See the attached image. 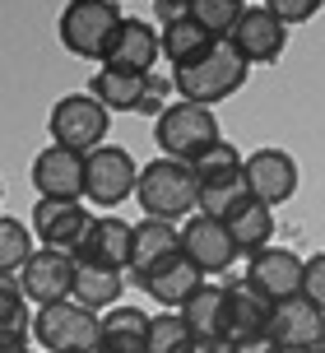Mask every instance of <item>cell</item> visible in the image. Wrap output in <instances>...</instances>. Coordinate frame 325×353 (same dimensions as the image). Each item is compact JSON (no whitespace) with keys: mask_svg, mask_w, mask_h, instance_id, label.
Instances as JSON below:
<instances>
[{"mask_svg":"<svg viewBox=\"0 0 325 353\" xmlns=\"http://www.w3.org/2000/svg\"><path fill=\"white\" fill-rule=\"evenodd\" d=\"M126 293V274L121 270H103V265H79V279H74V302L93 307L98 316L112 312Z\"/></svg>","mask_w":325,"mask_h":353,"instance_id":"cell-26","label":"cell"},{"mask_svg":"<svg viewBox=\"0 0 325 353\" xmlns=\"http://www.w3.org/2000/svg\"><path fill=\"white\" fill-rule=\"evenodd\" d=\"M98 353H107V349H98Z\"/></svg>","mask_w":325,"mask_h":353,"instance_id":"cell-39","label":"cell"},{"mask_svg":"<svg viewBox=\"0 0 325 353\" xmlns=\"http://www.w3.org/2000/svg\"><path fill=\"white\" fill-rule=\"evenodd\" d=\"M130 242H135V223L116 219V214H103V219H93V228L79 242L74 261L103 265V270H130Z\"/></svg>","mask_w":325,"mask_h":353,"instance_id":"cell-17","label":"cell"},{"mask_svg":"<svg viewBox=\"0 0 325 353\" xmlns=\"http://www.w3.org/2000/svg\"><path fill=\"white\" fill-rule=\"evenodd\" d=\"M302 298L307 302H316L325 312V251H316L307 261V279H302Z\"/></svg>","mask_w":325,"mask_h":353,"instance_id":"cell-34","label":"cell"},{"mask_svg":"<svg viewBox=\"0 0 325 353\" xmlns=\"http://www.w3.org/2000/svg\"><path fill=\"white\" fill-rule=\"evenodd\" d=\"M74 279H79L74 251H52V247H37L33 261L19 270V288L37 307H56V302L74 298Z\"/></svg>","mask_w":325,"mask_h":353,"instance_id":"cell-8","label":"cell"},{"mask_svg":"<svg viewBox=\"0 0 325 353\" xmlns=\"http://www.w3.org/2000/svg\"><path fill=\"white\" fill-rule=\"evenodd\" d=\"M186 10H191V14H196L218 42H228L233 28L242 23V14H247V0H191Z\"/></svg>","mask_w":325,"mask_h":353,"instance_id":"cell-31","label":"cell"},{"mask_svg":"<svg viewBox=\"0 0 325 353\" xmlns=\"http://www.w3.org/2000/svg\"><path fill=\"white\" fill-rule=\"evenodd\" d=\"M33 223H19L14 214L0 219V279H19V270L33 261Z\"/></svg>","mask_w":325,"mask_h":353,"instance_id":"cell-27","label":"cell"},{"mask_svg":"<svg viewBox=\"0 0 325 353\" xmlns=\"http://www.w3.org/2000/svg\"><path fill=\"white\" fill-rule=\"evenodd\" d=\"M135 288H145V293L158 302L162 312H181V307H186V302L205 288V270H200L186 251H172V256H167V261H158L149 274H140V279H135Z\"/></svg>","mask_w":325,"mask_h":353,"instance_id":"cell-13","label":"cell"},{"mask_svg":"<svg viewBox=\"0 0 325 353\" xmlns=\"http://www.w3.org/2000/svg\"><path fill=\"white\" fill-rule=\"evenodd\" d=\"M172 251H181V228H172L167 219H140L130 242V283L149 274L158 261H167Z\"/></svg>","mask_w":325,"mask_h":353,"instance_id":"cell-22","label":"cell"},{"mask_svg":"<svg viewBox=\"0 0 325 353\" xmlns=\"http://www.w3.org/2000/svg\"><path fill=\"white\" fill-rule=\"evenodd\" d=\"M270 339L284 353H325V312L307 298H293L274 307Z\"/></svg>","mask_w":325,"mask_h":353,"instance_id":"cell-14","label":"cell"},{"mask_svg":"<svg viewBox=\"0 0 325 353\" xmlns=\"http://www.w3.org/2000/svg\"><path fill=\"white\" fill-rule=\"evenodd\" d=\"M33 232H37V242L42 247H52V251H79V242L89 237L93 228V214L84 200H42L37 195V205H33Z\"/></svg>","mask_w":325,"mask_h":353,"instance_id":"cell-12","label":"cell"},{"mask_svg":"<svg viewBox=\"0 0 325 353\" xmlns=\"http://www.w3.org/2000/svg\"><path fill=\"white\" fill-rule=\"evenodd\" d=\"M214 140H223V135H218V121H214V107H200V103L177 98V103H167V107L154 112V144H158L162 159L191 163Z\"/></svg>","mask_w":325,"mask_h":353,"instance_id":"cell-4","label":"cell"},{"mask_svg":"<svg viewBox=\"0 0 325 353\" xmlns=\"http://www.w3.org/2000/svg\"><path fill=\"white\" fill-rule=\"evenodd\" d=\"M47 125H52V144H65L74 154H93L107 140L112 112L93 93H65V98H56Z\"/></svg>","mask_w":325,"mask_h":353,"instance_id":"cell-6","label":"cell"},{"mask_svg":"<svg viewBox=\"0 0 325 353\" xmlns=\"http://www.w3.org/2000/svg\"><path fill=\"white\" fill-rule=\"evenodd\" d=\"M33 339L42 344V353H98L103 316L74 298L56 302V307H37Z\"/></svg>","mask_w":325,"mask_h":353,"instance_id":"cell-5","label":"cell"},{"mask_svg":"<svg viewBox=\"0 0 325 353\" xmlns=\"http://www.w3.org/2000/svg\"><path fill=\"white\" fill-rule=\"evenodd\" d=\"M135 200L145 219H167L177 223L191 210H200V181L191 172V163L181 159H154L149 168H140V186H135Z\"/></svg>","mask_w":325,"mask_h":353,"instance_id":"cell-2","label":"cell"},{"mask_svg":"<svg viewBox=\"0 0 325 353\" xmlns=\"http://www.w3.org/2000/svg\"><path fill=\"white\" fill-rule=\"evenodd\" d=\"M200 349L181 312H158L149 321V353H191Z\"/></svg>","mask_w":325,"mask_h":353,"instance_id":"cell-30","label":"cell"},{"mask_svg":"<svg viewBox=\"0 0 325 353\" xmlns=\"http://www.w3.org/2000/svg\"><path fill=\"white\" fill-rule=\"evenodd\" d=\"M274 307L260 293H251L247 283H233L228 288V344H242V339H265L270 335Z\"/></svg>","mask_w":325,"mask_h":353,"instance_id":"cell-23","label":"cell"},{"mask_svg":"<svg viewBox=\"0 0 325 353\" xmlns=\"http://www.w3.org/2000/svg\"><path fill=\"white\" fill-rule=\"evenodd\" d=\"M158 79L154 74H130V70H112V65H103V70L93 74V98L107 107V112H140V107H149V98L158 93Z\"/></svg>","mask_w":325,"mask_h":353,"instance_id":"cell-19","label":"cell"},{"mask_svg":"<svg viewBox=\"0 0 325 353\" xmlns=\"http://www.w3.org/2000/svg\"><path fill=\"white\" fill-rule=\"evenodd\" d=\"M0 353H28V325L23 330H0Z\"/></svg>","mask_w":325,"mask_h":353,"instance_id":"cell-36","label":"cell"},{"mask_svg":"<svg viewBox=\"0 0 325 353\" xmlns=\"http://www.w3.org/2000/svg\"><path fill=\"white\" fill-rule=\"evenodd\" d=\"M228 47H233L247 65H274V61L284 56V47H289V23L274 14V10H265V5H247V14H242V23L233 28Z\"/></svg>","mask_w":325,"mask_h":353,"instance_id":"cell-10","label":"cell"},{"mask_svg":"<svg viewBox=\"0 0 325 353\" xmlns=\"http://www.w3.org/2000/svg\"><path fill=\"white\" fill-rule=\"evenodd\" d=\"M209 353H284V349L265 335V339H242V344H218V349H209Z\"/></svg>","mask_w":325,"mask_h":353,"instance_id":"cell-35","label":"cell"},{"mask_svg":"<svg viewBox=\"0 0 325 353\" xmlns=\"http://www.w3.org/2000/svg\"><path fill=\"white\" fill-rule=\"evenodd\" d=\"M154 5H158V10H172V14H177V10H186L191 0H154Z\"/></svg>","mask_w":325,"mask_h":353,"instance_id":"cell-37","label":"cell"},{"mask_svg":"<svg viewBox=\"0 0 325 353\" xmlns=\"http://www.w3.org/2000/svg\"><path fill=\"white\" fill-rule=\"evenodd\" d=\"M247 186L270 210L289 205L297 195V163H293V154L289 149H255V154H247Z\"/></svg>","mask_w":325,"mask_h":353,"instance_id":"cell-16","label":"cell"},{"mask_svg":"<svg viewBox=\"0 0 325 353\" xmlns=\"http://www.w3.org/2000/svg\"><path fill=\"white\" fill-rule=\"evenodd\" d=\"M33 186H37L42 200H84L89 154H74L65 144H47L33 159Z\"/></svg>","mask_w":325,"mask_h":353,"instance_id":"cell-11","label":"cell"},{"mask_svg":"<svg viewBox=\"0 0 325 353\" xmlns=\"http://www.w3.org/2000/svg\"><path fill=\"white\" fill-rule=\"evenodd\" d=\"M247 74H251V65H247L228 42H218L214 52H205L200 61L177 65V70H172V88H177L186 103L214 107V103H223V98H233L237 88L247 84Z\"/></svg>","mask_w":325,"mask_h":353,"instance_id":"cell-3","label":"cell"},{"mask_svg":"<svg viewBox=\"0 0 325 353\" xmlns=\"http://www.w3.org/2000/svg\"><path fill=\"white\" fill-rule=\"evenodd\" d=\"M302 279H307V261L293 256L289 247H265L247 261V288L279 307V302L302 298Z\"/></svg>","mask_w":325,"mask_h":353,"instance_id":"cell-7","label":"cell"},{"mask_svg":"<svg viewBox=\"0 0 325 353\" xmlns=\"http://www.w3.org/2000/svg\"><path fill=\"white\" fill-rule=\"evenodd\" d=\"M140 186V163L130 159V149H116V144H103L89 154V186H84V200L103 205V210H116L121 200H130Z\"/></svg>","mask_w":325,"mask_h":353,"instance_id":"cell-9","label":"cell"},{"mask_svg":"<svg viewBox=\"0 0 325 353\" xmlns=\"http://www.w3.org/2000/svg\"><path fill=\"white\" fill-rule=\"evenodd\" d=\"M191 172H196L200 186H214V181H233V176H242L247 172V159H242L228 140H214L205 154L191 159Z\"/></svg>","mask_w":325,"mask_h":353,"instance_id":"cell-28","label":"cell"},{"mask_svg":"<svg viewBox=\"0 0 325 353\" xmlns=\"http://www.w3.org/2000/svg\"><path fill=\"white\" fill-rule=\"evenodd\" d=\"M116 5H121V0H116Z\"/></svg>","mask_w":325,"mask_h":353,"instance_id":"cell-40","label":"cell"},{"mask_svg":"<svg viewBox=\"0 0 325 353\" xmlns=\"http://www.w3.org/2000/svg\"><path fill=\"white\" fill-rule=\"evenodd\" d=\"M191 353H209V349H191Z\"/></svg>","mask_w":325,"mask_h":353,"instance_id":"cell-38","label":"cell"},{"mask_svg":"<svg viewBox=\"0 0 325 353\" xmlns=\"http://www.w3.org/2000/svg\"><path fill=\"white\" fill-rule=\"evenodd\" d=\"M321 5L325 0H265V10H274L284 23H307V19H316Z\"/></svg>","mask_w":325,"mask_h":353,"instance_id":"cell-33","label":"cell"},{"mask_svg":"<svg viewBox=\"0 0 325 353\" xmlns=\"http://www.w3.org/2000/svg\"><path fill=\"white\" fill-rule=\"evenodd\" d=\"M121 23L126 14L116 0H70L56 19V37L79 61H107V47L121 33Z\"/></svg>","mask_w":325,"mask_h":353,"instance_id":"cell-1","label":"cell"},{"mask_svg":"<svg viewBox=\"0 0 325 353\" xmlns=\"http://www.w3.org/2000/svg\"><path fill=\"white\" fill-rule=\"evenodd\" d=\"M149 312L140 307H112L103 312V339L98 349L107 353H149Z\"/></svg>","mask_w":325,"mask_h":353,"instance_id":"cell-24","label":"cell"},{"mask_svg":"<svg viewBox=\"0 0 325 353\" xmlns=\"http://www.w3.org/2000/svg\"><path fill=\"white\" fill-rule=\"evenodd\" d=\"M181 316H186V325H191V335H196L200 349H218V344H228V288L205 283L196 298L181 307Z\"/></svg>","mask_w":325,"mask_h":353,"instance_id":"cell-20","label":"cell"},{"mask_svg":"<svg viewBox=\"0 0 325 353\" xmlns=\"http://www.w3.org/2000/svg\"><path fill=\"white\" fill-rule=\"evenodd\" d=\"M23 302L28 293L19 288V279H0V330H23Z\"/></svg>","mask_w":325,"mask_h":353,"instance_id":"cell-32","label":"cell"},{"mask_svg":"<svg viewBox=\"0 0 325 353\" xmlns=\"http://www.w3.org/2000/svg\"><path fill=\"white\" fill-rule=\"evenodd\" d=\"M251 200V186H247V172L233 176V181H214V186H200V214H209V219H233L242 205Z\"/></svg>","mask_w":325,"mask_h":353,"instance_id":"cell-29","label":"cell"},{"mask_svg":"<svg viewBox=\"0 0 325 353\" xmlns=\"http://www.w3.org/2000/svg\"><path fill=\"white\" fill-rule=\"evenodd\" d=\"M228 232H233V242H237L242 256H255V251L270 247V237H274V210L251 195V200L228 219Z\"/></svg>","mask_w":325,"mask_h":353,"instance_id":"cell-25","label":"cell"},{"mask_svg":"<svg viewBox=\"0 0 325 353\" xmlns=\"http://www.w3.org/2000/svg\"><path fill=\"white\" fill-rule=\"evenodd\" d=\"M218 37L200 23L191 10H177V14H167V23H162V56H167V65L177 70V65H191V61H200L205 52H214Z\"/></svg>","mask_w":325,"mask_h":353,"instance_id":"cell-21","label":"cell"},{"mask_svg":"<svg viewBox=\"0 0 325 353\" xmlns=\"http://www.w3.org/2000/svg\"><path fill=\"white\" fill-rule=\"evenodd\" d=\"M181 251H186L205 274H223V270H233L237 256H242L237 242H233V232H228V223H223V219H209V214H191V219H186Z\"/></svg>","mask_w":325,"mask_h":353,"instance_id":"cell-15","label":"cell"},{"mask_svg":"<svg viewBox=\"0 0 325 353\" xmlns=\"http://www.w3.org/2000/svg\"><path fill=\"white\" fill-rule=\"evenodd\" d=\"M158 56H162V33H154L145 19H126L121 33L112 37L103 65H112V70H130V74H154Z\"/></svg>","mask_w":325,"mask_h":353,"instance_id":"cell-18","label":"cell"}]
</instances>
